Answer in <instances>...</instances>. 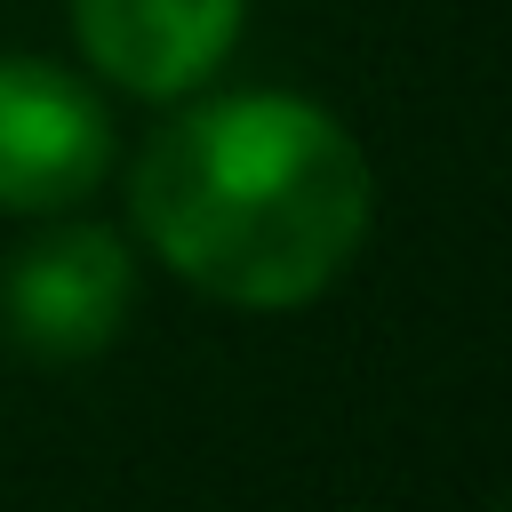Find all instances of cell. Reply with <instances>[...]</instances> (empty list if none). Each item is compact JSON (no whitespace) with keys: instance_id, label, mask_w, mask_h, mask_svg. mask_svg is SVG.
Instances as JSON below:
<instances>
[{"instance_id":"1","label":"cell","mask_w":512,"mask_h":512,"mask_svg":"<svg viewBox=\"0 0 512 512\" xmlns=\"http://www.w3.org/2000/svg\"><path fill=\"white\" fill-rule=\"evenodd\" d=\"M376 184L336 112L304 96H216L176 112L136 160V224L192 288L288 312L368 240Z\"/></svg>"},{"instance_id":"2","label":"cell","mask_w":512,"mask_h":512,"mask_svg":"<svg viewBox=\"0 0 512 512\" xmlns=\"http://www.w3.org/2000/svg\"><path fill=\"white\" fill-rule=\"evenodd\" d=\"M112 168V128L80 80L40 56H0V208L40 216Z\"/></svg>"},{"instance_id":"3","label":"cell","mask_w":512,"mask_h":512,"mask_svg":"<svg viewBox=\"0 0 512 512\" xmlns=\"http://www.w3.org/2000/svg\"><path fill=\"white\" fill-rule=\"evenodd\" d=\"M128 312V256L112 232L96 224H72V232H48L32 240L8 272H0V320L24 352L40 360H80V352H104L112 328Z\"/></svg>"},{"instance_id":"4","label":"cell","mask_w":512,"mask_h":512,"mask_svg":"<svg viewBox=\"0 0 512 512\" xmlns=\"http://www.w3.org/2000/svg\"><path fill=\"white\" fill-rule=\"evenodd\" d=\"M80 48L128 96L200 88L240 40V0H72Z\"/></svg>"}]
</instances>
